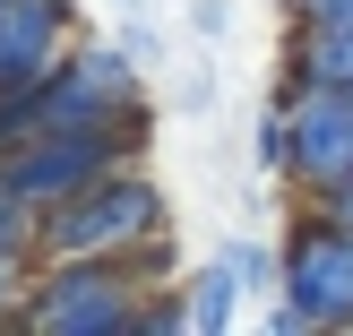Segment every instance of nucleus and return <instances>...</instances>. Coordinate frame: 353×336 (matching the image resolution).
Listing matches in <instances>:
<instances>
[{"label":"nucleus","instance_id":"ddd939ff","mask_svg":"<svg viewBox=\"0 0 353 336\" xmlns=\"http://www.w3.org/2000/svg\"><path fill=\"white\" fill-rule=\"evenodd\" d=\"M310 207H319V216H336V224H353V172H345V181H327Z\"/></svg>","mask_w":353,"mask_h":336},{"label":"nucleus","instance_id":"f03ea898","mask_svg":"<svg viewBox=\"0 0 353 336\" xmlns=\"http://www.w3.org/2000/svg\"><path fill=\"white\" fill-rule=\"evenodd\" d=\"M138 285L130 259H34L26 276V336H138Z\"/></svg>","mask_w":353,"mask_h":336},{"label":"nucleus","instance_id":"9b49d317","mask_svg":"<svg viewBox=\"0 0 353 336\" xmlns=\"http://www.w3.org/2000/svg\"><path fill=\"white\" fill-rule=\"evenodd\" d=\"M26 276H34V259L0 250V328H17V310H26Z\"/></svg>","mask_w":353,"mask_h":336},{"label":"nucleus","instance_id":"9d476101","mask_svg":"<svg viewBox=\"0 0 353 336\" xmlns=\"http://www.w3.org/2000/svg\"><path fill=\"white\" fill-rule=\"evenodd\" d=\"M0 250L9 259H43V207L17 181H0Z\"/></svg>","mask_w":353,"mask_h":336},{"label":"nucleus","instance_id":"1a4fd4ad","mask_svg":"<svg viewBox=\"0 0 353 336\" xmlns=\"http://www.w3.org/2000/svg\"><path fill=\"white\" fill-rule=\"evenodd\" d=\"M233 302H241V259H216V268H199V276H190V336L233 328Z\"/></svg>","mask_w":353,"mask_h":336},{"label":"nucleus","instance_id":"f257e3e1","mask_svg":"<svg viewBox=\"0 0 353 336\" xmlns=\"http://www.w3.org/2000/svg\"><path fill=\"white\" fill-rule=\"evenodd\" d=\"M164 233H172V199L138 164H112L103 181L43 207V259H130L138 241H164Z\"/></svg>","mask_w":353,"mask_h":336},{"label":"nucleus","instance_id":"f8f14e48","mask_svg":"<svg viewBox=\"0 0 353 336\" xmlns=\"http://www.w3.org/2000/svg\"><path fill=\"white\" fill-rule=\"evenodd\" d=\"M293 26H345L353 34V0H293Z\"/></svg>","mask_w":353,"mask_h":336},{"label":"nucleus","instance_id":"423d86ee","mask_svg":"<svg viewBox=\"0 0 353 336\" xmlns=\"http://www.w3.org/2000/svg\"><path fill=\"white\" fill-rule=\"evenodd\" d=\"M34 95H43V130H69V121H121V112L147 103L130 52H112V43H69L61 61L34 78Z\"/></svg>","mask_w":353,"mask_h":336},{"label":"nucleus","instance_id":"7ed1b4c3","mask_svg":"<svg viewBox=\"0 0 353 336\" xmlns=\"http://www.w3.org/2000/svg\"><path fill=\"white\" fill-rule=\"evenodd\" d=\"M147 130H155L147 103H138V112H121V121H69V130H34L26 147L0 155V181H17L34 207H61L69 190L103 181L112 164H138V155H147Z\"/></svg>","mask_w":353,"mask_h":336},{"label":"nucleus","instance_id":"6e6552de","mask_svg":"<svg viewBox=\"0 0 353 336\" xmlns=\"http://www.w3.org/2000/svg\"><path fill=\"white\" fill-rule=\"evenodd\" d=\"M276 86H345L353 95V34L345 26H293V52H285Z\"/></svg>","mask_w":353,"mask_h":336},{"label":"nucleus","instance_id":"0eeeda50","mask_svg":"<svg viewBox=\"0 0 353 336\" xmlns=\"http://www.w3.org/2000/svg\"><path fill=\"white\" fill-rule=\"evenodd\" d=\"M69 26H78V17H69V0H0V95L43 78V69L78 43Z\"/></svg>","mask_w":353,"mask_h":336},{"label":"nucleus","instance_id":"39448f33","mask_svg":"<svg viewBox=\"0 0 353 336\" xmlns=\"http://www.w3.org/2000/svg\"><path fill=\"white\" fill-rule=\"evenodd\" d=\"M276 285H285V310H276L285 336H302V328H353V224H336V216L310 207V224L285 241Z\"/></svg>","mask_w":353,"mask_h":336},{"label":"nucleus","instance_id":"20e7f679","mask_svg":"<svg viewBox=\"0 0 353 336\" xmlns=\"http://www.w3.org/2000/svg\"><path fill=\"white\" fill-rule=\"evenodd\" d=\"M268 172H285L302 199H319L327 181L353 172V95L345 86H276V112L259 130Z\"/></svg>","mask_w":353,"mask_h":336}]
</instances>
